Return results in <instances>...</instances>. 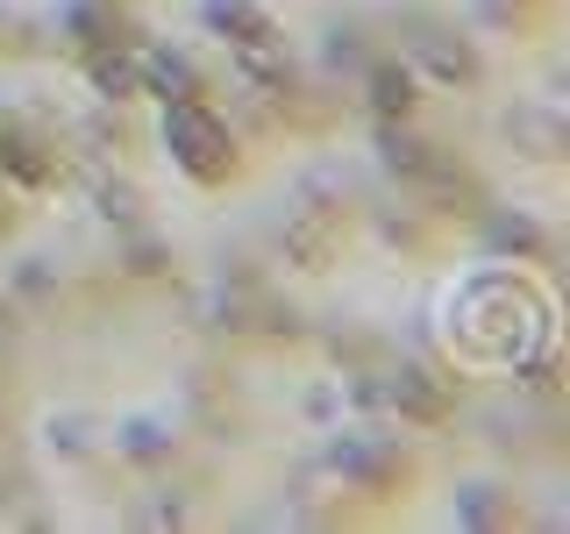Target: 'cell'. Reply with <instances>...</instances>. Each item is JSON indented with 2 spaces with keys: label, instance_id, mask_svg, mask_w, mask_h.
Instances as JSON below:
<instances>
[{
  "label": "cell",
  "instance_id": "cell-16",
  "mask_svg": "<svg viewBox=\"0 0 570 534\" xmlns=\"http://www.w3.org/2000/svg\"><path fill=\"white\" fill-rule=\"evenodd\" d=\"M94 207H100V221H121V228H136V207H142V192L129 186V178H100V186H94Z\"/></svg>",
  "mask_w": 570,
  "mask_h": 534
},
{
  "label": "cell",
  "instance_id": "cell-17",
  "mask_svg": "<svg viewBox=\"0 0 570 534\" xmlns=\"http://www.w3.org/2000/svg\"><path fill=\"white\" fill-rule=\"evenodd\" d=\"M129 271L136 278H157V271H165V243H157V236H136L129 243Z\"/></svg>",
  "mask_w": 570,
  "mask_h": 534
},
{
  "label": "cell",
  "instance_id": "cell-14",
  "mask_svg": "<svg viewBox=\"0 0 570 534\" xmlns=\"http://www.w3.org/2000/svg\"><path fill=\"white\" fill-rule=\"evenodd\" d=\"M171 442H178V435H171L165 421H150V414H136V421H121V427H115V449L129 456V463H165V456H171Z\"/></svg>",
  "mask_w": 570,
  "mask_h": 534
},
{
  "label": "cell",
  "instance_id": "cell-7",
  "mask_svg": "<svg viewBox=\"0 0 570 534\" xmlns=\"http://www.w3.org/2000/svg\"><path fill=\"white\" fill-rule=\"evenodd\" d=\"M364 100H371V115H379V121H414L421 71L406 65V58H371L364 65Z\"/></svg>",
  "mask_w": 570,
  "mask_h": 534
},
{
  "label": "cell",
  "instance_id": "cell-13",
  "mask_svg": "<svg viewBox=\"0 0 570 534\" xmlns=\"http://www.w3.org/2000/svg\"><path fill=\"white\" fill-rule=\"evenodd\" d=\"M86 86H94V100H107V107L136 100V93H142V86H136V43L86 50Z\"/></svg>",
  "mask_w": 570,
  "mask_h": 534
},
{
  "label": "cell",
  "instance_id": "cell-4",
  "mask_svg": "<svg viewBox=\"0 0 570 534\" xmlns=\"http://www.w3.org/2000/svg\"><path fill=\"white\" fill-rule=\"evenodd\" d=\"M0 178H14L22 192H50L65 178L58 142H43L36 129H22V121H0Z\"/></svg>",
  "mask_w": 570,
  "mask_h": 534
},
{
  "label": "cell",
  "instance_id": "cell-19",
  "mask_svg": "<svg viewBox=\"0 0 570 534\" xmlns=\"http://www.w3.org/2000/svg\"><path fill=\"white\" fill-rule=\"evenodd\" d=\"M14 285H22L29 299H43V293H50V271H43V257H22V271H14Z\"/></svg>",
  "mask_w": 570,
  "mask_h": 534
},
{
  "label": "cell",
  "instance_id": "cell-8",
  "mask_svg": "<svg viewBox=\"0 0 570 534\" xmlns=\"http://www.w3.org/2000/svg\"><path fill=\"white\" fill-rule=\"evenodd\" d=\"M136 86H142V93H157V100L207 93V86H200V65H193L186 50H171V43H136Z\"/></svg>",
  "mask_w": 570,
  "mask_h": 534
},
{
  "label": "cell",
  "instance_id": "cell-3",
  "mask_svg": "<svg viewBox=\"0 0 570 534\" xmlns=\"http://www.w3.org/2000/svg\"><path fill=\"white\" fill-rule=\"evenodd\" d=\"M406 65L428 71V79H442V86H478L485 79V58L471 50V36H456L442 22H421L414 36H406Z\"/></svg>",
  "mask_w": 570,
  "mask_h": 534
},
{
  "label": "cell",
  "instance_id": "cell-1",
  "mask_svg": "<svg viewBox=\"0 0 570 534\" xmlns=\"http://www.w3.org/2000/svg\"><path fill=\"white\" fill-rule=\"evenodd\" d=\"M165 150H171V165L186 178H200V186H222V178H236V165H243L236 129H228L200 93L165 100Z\"/></svg>",
  "mask_w": 570,
  "mask_h": 534
},
{
  "label": "cell",
  "instance_id": "cell-6",
  "mask_svg": "<svg viewBox=\"0 0 570 534\" xmlns=\"http://www.w3.org/2000/svg\"><path fill=\"white\" fill-rule=\"evenodd\" d=\"M285 257H293L299 271H328V264L343 257V214L335 207H299L293 221H285Z\"/></svg>",
  "mask_w": 570,
  "mask_h": 534
},
{
  "label": "cell",
  "instance_id": "cell-20",
  "mask_svg": "<svg viewBox=\"0 0 570 534\" xmlns=\"http://www.w3.org/2000/svg\"><path fill=\"white\" fill-rule=\"evenodd\" d=\"M0 449H8V414H0Z\"/></svg>",
  "mask_w": 570,
  "mask_h": 534
},
{
  "label": "cell",
  "instance_id": "cell-9",
  "mask_svg": "<svg viewBox=\"0 0 570 534\" xmlns=\"http://www.w3.org/2000/svg\"><path fill=\"white\" fill-rule=\"evenodd\" d=\"M200 22L207 36H222L228 50H257V43H285L278 22L257 8V0H200Z\"/></svg>",
  "mask_w": 570,
  "mask_h": 534
},
{
  "label": "cell",
  "instance_id": "cell-5",
  "mask_svg": "<svg viewBox=\"0 0 570 534\" xmlns=\"http://www.w3.org/2000/svg\"><path fill=\"white\" fill-rule=\"evenodd\" d=\"M328 471L343 477V485L385 492L392 477H400V449H392L385 435H364V427H350V435H335V442H328Z\"/></svg>",
  "mask_w": 570,
  "mask_h": 534
},
{
  "label": "cell",
  "instance_id": "cell-11",
  "mask_svg": "<svg viewBox=\"0 0 570 534\" xmlns=\"http://www.w3.org/2000/svg\"><path fill=\"white\" fill-rule=\"evenodd\" d=\"M65 36L79 50H107V43H136L129 36V14L115 0H65Z\"/></svg>",
  "mask_w": 570,
  "mask_h": 534
},
{
  "label": "cell",
  "instance_id": "cell-2",
  "mask_svg": "<svg viewBox=\"0 0 570 534\" xmlns=\"http://www.w3.org/2000/svg\"><path fill=\"white\" fill-rule=\"evenodd\" d=\"M379 406H392V414L414 421V427H442L456 414V385L442 378V370H428V364H400V370L379 378Z\"/></svg>",
  "mask_w": 570,
  "mask_h": 534
},
{
  "label": "cell",
  "instance_id": "cell-18",
  "mask_svg": "<svg viewBox=\"0 0 570 534\" xmlns=\"http://www.w3.org/2000/svg\"><path fill=\"white\" fill-rule=\"evenodd\" d=\"M50 442H58L65 456H79V449H86L94 435H86V421H79V414H65V421H50Z\"/></svg>",
  "mask_w": 570,
  "mask_h": 534
},
{
  "label": "cell",
  "instance_id": "cell-12",
  "mask_svg": "<svg viewBox=\"0 0 570 534\" xmlns=\"http://www.w3.org/2000/svg\"><path fill=\"white\" fill-rule=\"evenodd\" d=\"M478 221H485V243L499 249V257H521V264H542V257H549V236H542V221H528V214L478 207Z\"/></svg>",
  "mask_w": 570,
  "mask_h": 534
},
{
  "label": "cell",
  "instance_id": "cell-10",
  "mask_svg": "<svg viewBox=\"0 0 570 534\" xmlns=\"http://www.w3.org/2000/svg\"><path fill=\"white\" fill-rule=\"evenodd\" d=\"M379 165H385L392 178H406V186H414V178H428V171L442 165V150L414 129V121H379Z\"/></svg>",
  "mask_w": 570,
  "mask_h": 534
},
{
  "label": "cell",
  "instance_id": "cell-15",
  "mask_svg": "<svg viewBox=\"0 0 570 534\" xmlns=\"http://www.w3.org/2000/svg\"><path fill=\"white\" fill-rule=\"evenodd\" d=\"M513 521V498L499 485H463L456 492V527H507Z\"/></svg>",
  "mask_w": 570,
  "mask_h": 534
}]
</instances>
